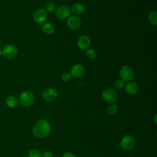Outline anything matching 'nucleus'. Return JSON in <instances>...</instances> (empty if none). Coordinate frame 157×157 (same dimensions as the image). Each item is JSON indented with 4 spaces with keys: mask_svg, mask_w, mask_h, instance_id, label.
<instances>
[{
    "mask_svg": "<svg viewBox=\"0 0 157 157\" xmlns=\"http://www.w3.org/2000/svg\"><path fill=\"white\" fill-rule=\"evenodd\" d=\"M51 132V125L50 123L45 120H38L32 128V132L37 138L43 139L48 137Z\"/></svg>",
    "mask_w": 157,
    "mask_h": 157,
    "instance_id": "1",
    "label": "nucleus"
},
{
    "mask_svg": "<svg viewBox=\"0 0 157 157\" xmlns=\"http://www.w3.org/2000/svg\"><path fill=\"white\" fill-rule=\"evenodd\" d=\"M18 102L24 106L29 107L34 102V96L30 91H24L20 94L18 97Z\"/></svg>",
    "mask_w": 157,
    "mask_h": 157,
    "instance_id": "2",
    "label": "nucleus"
},
{
    "mask_svg": "<svg viewBox=\"0 0 157 157\" xmlns=\"http://www.w3.org/2000/svg\"><path fill=\"white\" fill-rule=\"evenodd\" d=\"M135 143L134 137L131 135L127 134L121 138L119 145L125 150H131L134 148Z\"/></svg>",
    "mask_w": 157,
    "mask_h": 157,
    "instance_id": "3",
    "label": "nucleus"
},
{
    "mask_svg": "<svg viewBox=\"0 0 157 157\" xmlns=\"http://www.w3.org/2000/svg\"><path fill=\"white\" fill-rule=\"evenodd\" d=\"M18 48L13 44H7L5 45L1 50L2 55L4 57L7 59L14 58L18 54Z\"/></svg>",
    "mask_w": 157,
    "mask_h": 157,
    "instance_id": "4",
    "label": "nucleus"
},
{
    "mask_svg": "<svg viewBox=\"0 0 157 157\" xmlns=\"http://www.w3.org/2000/svg\"><path fill=\"white\" fill-rule=\"evenodd\" d=\"M119 74L121 77V79H122L124 82H130L134 76V71L132 69V67L128 66H123L120 71Z\"/></svg>",
    "mask_w": 157,
    "mask_h": 157,
    "instance_id": "5",
    "label": "nucleus"
},
{
    "mask_svg": "<svg viewBox=\"0 0 157 157\" xmlns=\"http://www.w3.org/2000/svg\"><path fill=\"white\" fill-rule=\"evenodd\" d=\"M102 98L107 103L111 104H114L117 102L118 99V94L116 91L113 89L108 88L105 90L102 94Z\"/></svg>",
    "mask_w": 157,
    "mask_h": 157,
    "instance_id": "6",
    "label": "nucleus"
},
{
    "mask_svg": "<svg viewBox=\"0 0 157 157\" xmlns=\"http://www.w3.org/2000/svg\"><path fill=\"white\" fill-rule=\"evenodd\" d=\"M71 12V10L69 6L63 5L56 9L55 11V15L60 20H65L69 17Z\"/></svg>",
    "mask_w": 157,
    "mask_h": 157,
    "instance_id": "7",
    "label": "nucleus"
},
{
    "mask_svg": "<svg viewBox=\"0 0 157 157\" xmlns=\"http://www.w3.org/2000/svg\"><path fill=\"white\" fill-rule=\"evenodd\" d=\"M66 24L67 27L71 29L76 30L80 27L82 25V20L78 16L72 15L67 18Z\"/></svg>",
    "mask_w": 157,
    "mask_h": 157,
    "instance_id": "8",
    "label": "nucleus"
},
{
    "mask_svg": "<svg viewBox=\"0 0 157 157\" xmlns=\"http://www.w3.org/2000/svg\"><path fill=\"white\" fill-rule=\"evenodd\" d=\"M48 13L44 9L36 10L33 14V20L37 23H43L47 20Z\"/></svg>",
    "mask_w": 157,
    "mask_h": 157,
    "instance_id": "9",
    "label": "nucleus"
},
{
    "mask_svg": "<svg viewBox=\"0 0 157 157\" xmlns=\"http://www.w3.org/2000/svg\"><path fill=\"white\" fill-rule=\"evenodd\" d=\"M58 96L57 91L53 88H49L44 91L42 93V98L46 101H53Z\"/></svg>",
    "mask_w": 157,
    "mask_h": 157,
    "instance_id": "10",
    "label": "nucleus"
},
{
    "mask_svg": "<svg viewBox=\"0 0 157 157\" xmlns=\"http://www.w3.org/2000/svg\"><path fill=\"white\" fill-rule=\"evenodd\" d=\"M85 72L84 66L81 64H75L72 66L71 69V74L72 77L79 78L82 77Z\"/></svg>",
    "mask_w": 157,
    "mask_h": 157,
    "instance_id": "11",
    "label": "nucleus"
},
{
    "mask_svg": "<svg viewBox=\"0 0 157 157\" xmlns=\"http://www.w3.org/2000/svg\"><path fill=\"white\" fill-rule=\"evenodd\" d=\"M78 47L82 50H86L89 48L90 45V40L89 37L85 35L80 36L77 41Z\"/></svg>",
    "mask_w": 157,
    "mask_h": 157,
    "instance_id": "12",
    "label": "nucleus"
},
{
    "mask_svg": "<svg viewBox=\"0 0 157 157\" xmlns=\"http://www.w3.org/2000/svg\"><path fill=\"white\" fill-rule=\"evenodd\" d=\"M124 90L126 93L129 95H134L139 91L137 84L134 82H128L124 86Z\"/></svg>",
    "mask_w": 157,
    "mask_h": 157,
    "instance_id": "13",
    "label": "nucleus"
},
{
    "mask_svg": "<svg viewBox=\"0 0 157 157\" xmlns=\"http://www.w3.org/2000/svg\"><path fill=\"white\" fill-rule=\"evenodd\" d=\"M71 10L74 14L81 15L85 12L86 10L85 6L79 2H75L72 6Z\"/></svg>",
    "mask_w": 157,
    "mask_h": 157,
    "instance_id": "14",
    "label": "nucleus"
},
{
    "mask_svg": "<svg viewBox=\"0 0 157 157\" xmlns=\"http://www.w3.org/2000/svg\"><path fill=\"white\" fill-rule=\"evenodd\" d=\"M6 105L9 108H15L17 106L18 104V99L15 96H8L5 101Z\"/></svg>",
    "mask_w": 157,
    "mask_h": 157,
    "instance_id": "15",
    "label": "nucleus"
},
{
    "mask_svg": "<svg viewBox=\"0 0 157 157\" xmlns=\"http://www.w3.org/2000/svg\"><path fill=\"white\" fill-rule=\"evenodd\" d=\"M42 29L43 32L47 34H52L55 32V28L52 23L47 22V23H44L42 25Z\"/></svg>",
    "mask_w": 157,
    "mask_h": 157,
    "instance_id": "16",
    "label": "nucleus"
},
{
    "mask_svg": "<svg viewBox=\"0 0 157 157\" xmlns=\"http://www.w3.org/2000/svg\"><path fill=\"white\" fill-rule=\"evenodd\" d=\"M148 20L151 24L154 26L157 25V12L156 10H153L150 12L148 14Z\"/></svg>",
    "mask_w": 157,
    "mask_h": 157,
    "instance_id": "17",
    "label": "nucleus"
},
{
    "mask_svg": "<svg viewBox=\"0 0 157 157\" xmlns=\"http://www.w3.org/2000/svg\"><path fill=\"white\" fill-rule=\"evenodd\" d=\"M28 157H42V153L40 150L37 149L31 150L28 154Z\"/></svg>",
    "mask_w": 157,
    "mask_h": 157,
    "instance_id": "18",
    "label": "nucleus"
},
{
    "mask_svg": "<svg viewBox=\"0 0 157 157\" xmlns=\"http://www.w3.org/2000/svg\"><path fill=\"white\" fill-rule=\"evenodd\" d=\"M118 107L115 104H111L107 108V112L110 115H114L117 112Z\"/></svg>",
    "mask_w": 157,
    "mask_h": 157,
    "instance_id": "19",
    "label": "nucleus"
},
{
    "mask_svg": "<svg viewBox=\"0 0 157 157\" xmlns=\"http://www.w3.org/2000/svg\"><path fill=\"white\" fill-rule=\"evenodd\" d=\"M85 54H86V56L89 59H94L96 55L95 50L92 48H88L87 50H86Z\"/></svg>",
    "mask_w": 157,
    "mask_h": 157,
    "instance_id": "20",
    "label": "nucleus"
},
{
    "mask_svg": "<svg viewBox=\"0 0 157 157\" xmlns=\"http://www.w3.org/2000/svg\"><path fill=\"white\" fill-rule=\"evenodd\" d=\"M55 5L51 2H48L45 6V10L47 13H52L55 10Z\"/></svg>",
    "mask_w": 157,
    "mask_h": 157,
    "instance_id": "21",
    "label": "nucleus"
},
{
    "mask_svg": "<svg viewBox=\"0 0 157 157\" xmlns=\"http://www.w3.org/2000/svg\"><path fill=\"white\" fill-rule=\"evenodd\" d=\"M72 77V75L71 74L70 72H64V73L62 74L61 78V80H62L63 82H69V81L71 80Z\"/></svg>",
    "mask_w": 157,
    "mask_h": 157,
    "instance_id": "22",
    "label": "nucleus"
},
{
    "mask_svg": "<svg viewBox=\"0 0 157 157\" xmlns=\"http://www.w3.org/2000/svg\"><path fill=\"white\" fill-rule=\"evenodd\" d=\"M124 83L122 79H117L114 82V86L117 90H121L124 87Z\"/></svg>",
    "mask_w": 157,
    "mask_h": 157,
    "instance_id": "23",
    "label": "nucleus"
},
{
    "mask_svg": "<svg viewBox=\"0 0 157 157\" xmlns=\"http://www.w3.org/2000/svg\"><path fill=\"white\" fill-rule=\"evenodd\" d=\"M42 157H53V154L50 151H45L42 154Z\"/></svg>",
    "mask_w": 157,
    "mask_h": 157,
    "instance_id": "24",
    "label": "nucleus"
},
{
    "mask_svg": "<svg viewBox=\"0 0 157 157\" xmlns=\"http://www.w3.org/2000/svg\"><path fill=\"white\" fill-rule=\"evenodd\" d=\"M62 157H76L74 153L71 151H65Z\"/></svg>",
    "mask_w": 157,
    "mask_h": 157,
    "instance_id": "25",
    "label": "nucleus"
},
{
    "mask_svg": "<svg viewBox=\"0 0 157 157\" xmlns=\"http://www.w3.org/2000/svg\"><path fill=\"white\" fill-rule=\"evenodd\" d=\"M154 120H155V123L156 124V114L155 115V117H154Z\"/></svg>",
    "mask_w": 157,
    "mask_h": 157,
    "instance_id": "26",
    "label": "nucleus"
},
{
    "mask_svg": "<svg viewBox=\"0 0 157 157\" xmlns=\"http://www.w3.org/2000/svg\"><path fill=\"white\" fill-rule=\"evenodd\" d=\"M1 55H2V52H1V50H0V58H1Z\"/></svg>",
    "mask_w": 157,
    "mask_h": 157,
    "instance_id": "27",
    "label": "nucleus"
},
{
    "mask_svg": "<svg viewBox=\"0 0 157 157\" xmlns=\"http://www.w3.org/2000/svg\"><path fill=\"white\" fill-rule=\"evenodd\" d=\"M1 37H0V43H1Z\"/></svg>",
    "mask_w": 157,
    "mask_h": 157,
    "instance_id": "28",
    "label": "nucleus"
},
{
    "mask_svg": "<svg viewBox=\"0 0 157 157\" xmlns=\"http://www.w3.org/2000/svg\"><path fill=\"white\" fill-rule=\"evenodd\" d=\"M77 157H82V156H77Z\"/></svg>",
    "mask_w": 157,
    "mask_h": 157,
    "instance_id": "29",
    "label": "nucleus"
},
{
    "mask_svg": "<svg viewBox=\"0 0 157 157\" xmlns=\"http://www.w3.org/2000/svg\"><path fill=\"white\" fill-rule=\"evenodd\" d=\"M0 1H4V0H0Z\"/></svg>",
    "mask_w": 157,
    "mask_h": 157,
    "instance_id": "30",
    "label": "nucleus"
}]
</instances>
